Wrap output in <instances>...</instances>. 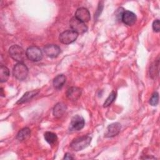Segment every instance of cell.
Returning a JSON list of instances; mask_svg holds the SVG:
<instances>
[{
  "label": "cell",
  "mask_w": 160,
  "mask_h": 160,
  "mask_svg": "<svg viewBox=\"0 0 160 160\" xmlns=\"http://www.w3.org/2000/svg\"><path fill=\"white\" fill-rule=\"evenodd\" d=\"M9 54L12 59L18 62H22L26 56L24 49L18 45L11 46L9 49Z\"/></svg>",
  "instance_id": "obj_2"
},
{
  "label": "cell",
  "mask_w": 160,
  "mask_h": 160,
  "mask_svg": "<svg viewBox=\"0 0 160 160\" xmlns=\"http://www.w3.org/2000/svg\"><path fill=\"white\" fill-rule=\"evenodd\" d=\"M78 37V34L72 30H67L60 34L59 41L64 44H69L74 42Z\"/></svg>",
  "instance_id": "obj_5"
},
{
  "label": "cell",
  "mask_w": 160,
  "mask_h": 160,
  "mask_svg": "<svg viewBox=\"0 0 160 160\" xmlns=\"http://www.w3.org/2000/svg\"><path fill=\"white\" fill-rule=\"evenodd\" d=\"M84 124L85 121L83 117L80 115H75L71 118L70 129L74 131H79L84 128Z\"/></svg>",
  "instance_id": "obj_7"
},
{
  "label": "cell",
  "mask_w": 160,
  "mask_h": 160,
  "mask_svg": "<svg viewBox=\"0 0 160 160\" xmlns=\"http://www.w3.org/2000/svg\"><path fill=\"white\" fill-rule=\"evenodd\" d=\"M116 98V92L114 91H112L109 94V96L107 98L105 102H104L103 107L104 108H107V107L109 106L113 102V101L115 100Z\"/></svg>",
  "instance_id": "obj_20"
},
{
  "label": "cell",
  "mask_w": 160,
  "mask_h": 160,
  "mask_svg": "<svg viewBox=\"0 0 160 160\" xmlns=\"http://www.w3.org/2000/svg\"><path fill=\"white\" fill-rule=\"evenodd\" d=\"M13 76L18 79L22 81L25 79L28 74V68L22 62H18L13 68Z\"/></svg>",
  "instance_id": "obj_3"
},
{
  "label": "cell",
  "mask_w": 160,
  "mask_h": 160,
  "mask_svg": "<svg viewBox=\"0 0 160 160\" xmlns=\"http://www.w3.org/2000/svg\"><path fill=\"white\" fill-rule=\"evenodd\" d=\"M121 128V124L119 122H113L109 124L104 134L106 138H112L119 134Z\"/></svg>",
  "instance_id": "obj_10"
},
{
  "label": "cell",
  "mask_w": 160,
  "mask_h": 160,
  "mask_svg": "<svg viewBox=\"0 0 160 160\" xmlns=\"http://www.w3.org/2000/svg\"><path fill=\"white\" fill-rule=\"evenodd\" d=\"M66 78L63 74H59L56 76L53 80V86L57 89H61L66 82Z\"/></svg>",
  "instance_id": "obj_15"
},
{
  "label": "cell",
  "mask_w": 160,
  "mask_h": 160,
  "mask_svg": "<svg viewBox=\"0 0 160 160\" xmlns=\"http://www.w3.org/2000/svg\"><path fill=\"white\" fill-rule=\"evenodd\" d=\"M39 92V90H38V89L32 90L31 91L26 92V93L24 94V95L22 96V98L18 100V101L16 102V104H23L24 102H26L30 101L34 96H36L38 94Z\"/></svg>",
  "instance_id": "obj_13"
},
{
  "label": "cell",
  "mask_w": 160,
  "mask_h": 160,
  "mask_svg": "<svg viewBox=\"0 0 160 160\" xmlns=\"http://www.w3.org/2000/svg\"><path fill=\"white\" fill-rule=\"evenodd\" d=\"M66 110V106L63 102L57 103L53 109V115L57 118H61Z\"/></svg>",
  "instance_id": "obj_14"
},
{
  "label": "cell",
  "mask_w": 160,
  "mask_h": 160,
  "mask_svg": "<svg viewBox=\"0 0 160 160\" xmlns=\"http://www.w3.org/2000/svg\"><path fill=\"white\" fill-rule=\"evenodd\" d=\"M9 76V69L3 65L0 66V81L1 82H4L7 81Z\"/></svg>",
  "instance_id": "obj_18"
},
{
  "label": "cell",
  "mask_w": 160,
  "mask_h": 160,
  "mask_svg": "<svg viewBox=\"0 0 160 160\" xmlns=\"http://www.w3.org/2000/svg\"><path fill=\"white\" fill-rule=\"evenodd\" d=\"M152 29L155 32H159L160 31V22L159 19H156L152 22Z\"/></svg>",
  "instance_id": "obj_22"
},
{
  "label": "cell",
  "mask_w": 160,
  "mask_h": 160,
  "mask_svg": "<svg viewBox=\"0 0 160 160\" xmlns=\"http://www.w3.org/2000/svg\"><path fill=\"white\" fill-rule=\"evenodd\" d=\"M159 64V59H157V61H154L150 67L149 72H150V76L152 78H156V77L158 76Z\"/></svg>",
  "instance_id": "obj_19"
},
{
  "label": "cell",
  "mask_w": 160,
  "mask_h": 160,
  "mask_svg": "<svg viewBox=\"0 0 160 160\" xmlns=\"http://www.w3.org/2000/svg\"><path fill=\"white\" fill-rule=\"evenodd\" d=\"M92 138L89 136H82L74 139L70 143V147L75 151H81L87 148L91 143Z\"/></svg>",
  "instance_id": "obj_1"
},
{
  "label": "cell",
  "mask_w": 160,
  "mask_h": 160,
  "mask_svg": "<svg viewBox=\"0 0 160 160\" xmlns=\"http://www.w3.org/2000/svg\"><path fill=\"white\" fill-rule=\"evenodd\" d=\"M44 52L48 57L55 58L60 54L61 49L58 45L48 44L44 48Z\"/></svg>",
  "instance_id": "obj_9"
},
{
  "label": "cell",
  "mask_w": 160,
  "mask_h": 160,
  "mask_svg": "<svg viewBox=\"0 0 160 160\" xmlns=\"http://www.w3.org/2000/svg\"><path fill=\"white\" fill-rule=\"evenodd\" d=\"M64 159H73L74 157L72 156V155L71 154H70L69 152H66L64 154V156L63 158Z\"/></svg>",
  "instance_id": "obj_23"
},
{
  "label": "cell",
  "mask_w": 160,
  "mask_h": 160,
  "mask_svg": "<svg viewBox=\"0 0 160 160\" xmlns=\"http://www.w3.org/2000/svg\"><path fill=\"white\" fill-rule=\"evenodd\" d=\"M69 26L72 30L76 32L78 34L84 33L88 30V26L85 23L81 21L76 17H73L69 21Z\"/></svg>",
  "instance_id": "obj_6"
},
{
  "label": "cell",
  "mask_w": 160,
  "mask_h": 160,
  "mask_svg": "<svg viewBox=\"0 0 160 160\" xmlns=\"http://www.w3.org/2000/svg\"><path fill=\"white\" fill-rule=\"evenodd\" d=\"M82 93V90L78 87H71L66 92L67 98L72 101H76L81 96Z\"/></svg>",
  "instance_id": "obj_12"
},
{
  "label": "cell",
  "mask_w": 160,
  "mask_h": 160,
  "mask_svg": "<svg viewBox=\"0 0 160 160\" xmlns=\"http://www.w3.org/2000/svg\"><path fill=\"white\" fill-rule=\"evenodd\" d=\"M136 14L130 11H124L121 16V20L128 26H132L136 21Z\"/></svg>",
  "instance_id": "obj_8"
},
{
  "label": "cell",
  "mask_w": 160,
  "mask_h": 160,
  "mask_svg": "<svg viewBox=\"0 0 160 160\" xmlns=\"http://www.w3.org/2000/svg\"><path fill=\"white\" fill-rule=\"evenodd\" d=\"M44 138L45 141L51 146L54 145L58 140L57 135L55 133L50 131L46 132L44 134Z\"/></svg>",
  "instance_id": "obj_17"
},
{
  "label": "cell",
  "mask_w": 160,
  "mask_h": 160,
  "mask_svg": "<svg viewBox=\"0 0 160 160\" xmlns=\"http://www.w3.org/2000/svg\"><path fill=\"white\" fill-rule=\"evenodd\" d=\"M31 136V130L29 128H24L21 129L16 136V139L19 141H22L28 139Z\"/></svg>",
  "instance_id": "obj_16"
},
{
  "label": "cell",
  "mask_w": 160,
  "mask_h": 160,
  "mask_svg": "<svg viewBox=\"0 0 160 160\" xmlns=\"http://www.w3.org/2000/svg\"><path fill=\"white\" fill-rule=\"evenodd\" d=\"M26 56L29 60L34 62H38L42 59V52L39 48L32 46L29 47L26 49Z\"/></svg>",
  "instance_id": "obj_4"
},
{
  "label": "cell",
  "mask_w": 160,
  "mask_h": 160,
  "mask_svg": "<svg viewBox=\"0 0 160 160\" xmlns=\"http://www.w3.org/2000/svg\"><path fill=\"white\" fill-rule=\"evenodd\" d=\"M158 102H159V94L158 92H155L152 94L149 99V104L152 106H155L158 104Z\"/></svg>",
  "instance_id": "obj_21"
},
{
  "label": "cell",
  "mask_w": 160,
  "mask_h": 160,
  "mask_svg": "<svg viewBox=\"0 0 160 160\" xmlns=\"http://www.w3.org/2000/svg\"><path fill=\"white\" fill-rule=\"evenodd\" d=\"M77 19L80 20L83 22H88L91 19V14L89 10L86 8H78L76 12L75 16Z\"/></svg>",
  "instance_id": "obj_11"
}]
</instances>
